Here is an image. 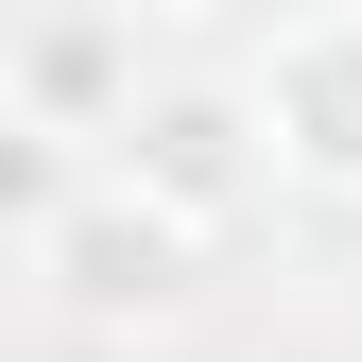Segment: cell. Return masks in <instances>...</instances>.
I'll list each match as a JSON object with an SVG mask.
<instances>
[{
  "label": "cell",
  "mask_w": 362,
  "mask_h": 362,
  "mask_svg": "<svg viewBox=\"0 0 362 362\" xmlns=\"http://www.w3.org/2000/svg\"><path fill=\"white\" fill-rule=\"evenodd\" d=\"M104 173H121V190H156L173 224H207V242H224L259 190H276V156H259V104H242L224 69H139V104L104 121Z\"/></svg>",
  "instance_id": "obj_1"
},
{
  "label": "cell",
  "mask_w": 362,
  "mask_h": 362,
  "mask_svg": "<svg viewBox=\"0 0 362 362\" xmlns=\"http://www.w3.org/2000/svg\"><path fill=\"white\" fill-rule=\"evenodd\" d=\"M69 190H86V139H69V121H35L18 86H0V259L52 242V207H69Z\"/></svg>",
  "instance_id": "obj_5"
},
{
  "label": "cell",
  "mask_w": 362,
  "mask_h": 362,
  "mask_svg": "<svg viewBox=\"0 0 362 362\" xmlns=\"http://www.w3.org/2000/svg\"><path fill=\"white\" fill-rule=\"evenodd\" d=\"M0 18H18V0H0Z\"/></svg>",
  "instance_id": "obj_6"
},
{
  "label": "cell",
  "mask_w": 362,
  "mask_h": 362,
  "mask_svg": "<svg viewBox=\"0 0 362 362\" xmlns=\"http://www.w3.org/2000/svg\"><path fill=\"white\" fill-rule=\"evenodd\" d=\"M35 121H69V139H104L121 104H139V0H18V52H0Z\"/></svg>",
  "instance_id": "obj_4"
},
{
  "label": "cell",
  "mask_w": 362,
  "mask_h": 362,
  "mask_svg": "<svg viewBox=\"0 0 362 362\" xmlns=\"http://www.w3.org/2000/svg\"><path fill=\"white\" fill-rule=\"evenodd\" d=\"M242 104H259L276 190L362 207V0H310V18H276V52L242 69Z\"/></svg>",
  "instance_id": "obj_3"
},
{
  "label": "cell",
  "mask_w": 362,
  "mask_h": 362,
  "mask_svg": "<svg viewBox=\"0 0 362 362\" xmlns=\"http://www.w3.org/2000/svg\"><path fill=\"white\" fill-rule=\"evenodd\" d=\"M35 276H52V310L69 328H173L190 310V276H207V224H173L156 190H121V173H86V190L52 207V242H35Z\"/></svg>",
  "instance_id": "obj_2"
}]
</instances>
